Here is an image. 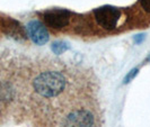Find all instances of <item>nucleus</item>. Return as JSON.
I'll list each match as a JSON object with an SVG mask.
<instances>
[{
    "mask_svg": "<svg viewBox=\"0 0 150 127\" xmlns=\"http://www.w3.org/2000/svg\"><path fill=\"white\" fill-rule=\"evenodd\" d=\"M97 108L88 99H75L60 112L59 127H97Z\"/></svg>",
    "mask_w": 150,
    "mask_h": 127,
    "instance_id": "1",
    "label": "nucleus"
},
{
    "mask_svg": "<svg viewBox=\"0 0 150 127\" xmlns=\"http://www.w3.org/2000/svg\"><path fill=\"white\" fill-rule=\"evenodd\" d=\"M68 88V78L58 69L38 71L32 79V90L41 99L51 100L63 95Z\"/></svg>",
    "mask_w": 150,
    "mask_h": 127,
    "instance_id": "2",
    "label": "nucleus"
},
{
    "mask_svg": "<svg viewBox=\"0 0 150 127\" xmlns=\"http://www.w3.org/2000/svg\"><path fill=\"white\" fill-rule=\"evenodd\" d=\"M94 19L99 27L105 30H113L117 27L121 18V10L113 6H103L94 9Z\"/></svg>",
    "mask_w": 150,
    "mask_h": 127,
    "instance_id": "3",
    "label": "nucleus"
},
{
    "mask_svg": "<svg viewBox=\"0 0 150 127\" xmlns=\"http://www.w3.org/2000/svg\"><path fill=\"white\" fill-rule=\"evenodd\" d=\"M71 19V14L67 9H50L43 13V20L52 29H63Z\"/></svg>",
    "mask_w": 150,
    "mask_h": 127,
    "instance_id": "4",
    "label": "nucleus"
},
{
    "mask_svg": "<svg viewBox=\"0 0 150 127\" xmlns=\"http://www.w3.org/2000/svg\"><path fill=\"white\" fill-rule=\"evenodd\" d=\"M26 30H27V35L30 36V41L36 45H44L49 42V32L46 29L45 25L40 20H30L26 25Z\"/></svg>",
    "mask_w": 150,
    "mask_h": 127,
    "instance_id": "5",
    "label": "nucleus"
},
{
    "mask_svg": "<svg viewBox=\"0 0 150 127\" xmlns=\"http://www.w3.org/2000/svg\"><path fill=\"white\" fill-rule=\"evenodd\" d=\"M16 97V90L9 81H0V101L9 102Z\"/></svg>",
    "mask_w": 150,
    "mask_h": 127,
    "instance_id": "6",
    "label": "nucleus"
},
{
    "mask_svg": "<svg viewBox=\"0 0 150 127\" xmlns=\"http://www.w3.org/2000/svg\"><path fill=\"white\" fill-rule=\"evenodd\" d=\"M69 47H70L69 44L64 41H57V42L52 43V45H51L52 52L54 54H57V55H60V54H63L64 52H67L69 50Z\"/></svg>",
    "mask_w": 150,
    "mask_h": 127,
    "instance_id": "7",
    "label": "nucleus"
},
{
    "mask_svg": "<svg viewBox=\"0 0 150 127\" xmlns=\"http://www.w3.org/2000/svg\"><path fill=\"white\" fill-rule=\"evenodd\" d=\"M138 71H139V69L138 67H135V69H133V70H131L130 71V73H129L127 76H125V79H124V83H129L133 78H134L135 75H137V73H138Z\"/></svg>",
    "mask_w": 150,
    "mask_h": 127,
    "instance_id": "8",
    "label": "nucleus"
},
{
    "mask_svg": "<svg viewBox=\"0 0 150 127\" xmlns=\"http://www.w3.org/2000/svg\"><path fill=\"white\" fill-rule=\"evenodd\" d=\"M139 2L143 10L147 14H150V0H139Z\"/></svg>",
    "mask_w": 150,
    "mask_h": 127,
    "instance_id": "9",
    "label": "nucleus"
},
{
    "mask_svg": "<svg viewBox=\"0 0 150 127\" xmlns=\"http://www.w3.org/2000/svg\"><path fill=\"white\" fill-rule=\"evenodd\" d=\"M143 38H144V35H137L134 37V42L135 43H140L143 41Z\"/></svg>",
    "mask_w": 150,
    "mask_h": 127,
    "instance_id": "10",
    "label": "nucleus"
},
{
    "mask_svg": "<svg viewBox=\"0 0 150 127\" xmlns=\"http://www.w3.org/2000/svg\"><path fill=\"white\" fill-rule=\"evenodd\" d=\"M147 61H150V54H149V56H148V59H147Z\"/></svg>",
    "mask_w": 150,
    "mask_h": 127,
    "instance_id": "11",
    "label": "nucleus"
}]
</instances>
